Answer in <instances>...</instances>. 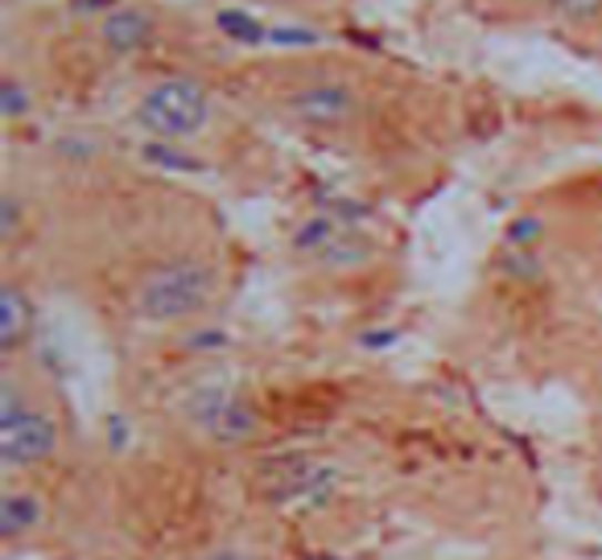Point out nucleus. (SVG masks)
<instances>
[{"label":"nucleus","mask_w":602,"mask_h":560,"mask_svg":"<svg viewBox=\"0 0 602 560\" xmlns=\"http://www.w3.org/2000/svg\"><path fill=\"white\" fill-rule=\"evenodd\" d=\"M38 519H42V503H38V495H30V490H9L0 499V528H4V536L33 532Z\"/></svg>","instance_id":"nucleus-6"},{"label":"nucleus","mask_w":602,"mask_h":560,"mask_svg":"<svg viewBox=\"0 0 602 560\" xmlns=\"http://www.w3.org/2000/svg\"><path fill=\"white\" fill-rule=\"evenodd\" d=\"M289 112H294L302 124L330 129V124H343V120L355 112V95L343 83H309L289 100Z\"/></svg>","instance_id":"nucleus-4"},{"label":"nucleus","mask_w":602,"mask_h":560,"mask_svg":"<svg viewBox=\"0 0 602 560\" xmlns=\"http://www.w3.org/2000/svg\"><path fill=\"white\" fill-rule=\"evenodd\" d=\"M194 425L206 429L220 441H232V437H248L252 432V413L239 400H232L227 391H203L198 404H194Z\"/></svg>","instance_id":"nucleus-5"},{"label":"nucleus","mask_w":602,"mask_h":560,"mask_svg":"<svg viewBox=\"0 0 602 560\" xmlns=\"http://www.w3.org/2000/svg\"><path fill=\"white\" fill-rule=\"evenodd\" d=\"M0 334H4V346H17L25 338V326H30V309H25V297L17 293L13 285H4L0 293Z\"/></svg>","instance_id":"nucleus-7"},{"label":"nucleus","mask_w":602,"mask_h":560,"mask_svg":"<svg viewBox=\"0 0 602 560\" xmlns=\"http://www.w3.org/2000/svg\"><path fill=\"white\" fill-rule=\"evenodd\" d=\"M206 115H211L206 91L198 83H191V79L153 83L145 95H141V108H136V120H141L153 136H165V141L194 136V132L206 124Z\"/></svg>","instance_id":"nucleus-2"},{"label":"nucleus","mask_w":602,"mask_h":560,"mask_svg":"<svg viewBox=\"0 0 602 560\" xmlns=\"http://www.w3.org/2000/svg\"><path fill=\"white\" fill-rule=\"evenodd\" d=\"M59 446V425L45 417V413H33V408H21L13 417H0V461L9 470H25V466H38L54 454Z\"/></svg>","instance_id":"nucleus-3"},{"label":"nucleus","mask_w":602,"mask_h":560,"mask_svg":"<svg viewBox=\"0 0 602 560\" xmlns=\"http://www.w3.org/2000/svg\"><path fill=\"white\" fill-rule=\"evenodd\" d=\"M553 4H558V13H565V17H590L602 0H553Z\"/></svg>","instance_id":"nucleus-9"},{"label":"nucleus","mask_w":602,"mask_h":560,"mask_svg":"<svg viewBox=\"0 0 602 560\" xmlns=\"http://www.w3.org/2000/svg\"><path fill=\"white\" fill-rule=\"evenodd\" d=\"M215 297V268L203 259L162 264L136 285V314L149 322H182L203 314Z\"/></svg>","instance_id":"nucleus-1"},{"label":"nucleus","mask_w":602,"mask_h":560,"mask_svg":"<svg viewBox=\"0 0 602 560\" xmlns=\"http://www.w3.org/2000/svg\"><path fill=\"white\" fill-rule=\"evenodd\" d=\"M108 42L116 45V50H133L141 38H145V17H133V13H120L108 21Z\"/></svg>","instance_id":"nucleus-8"},{"label":"nucleus","mask_w":602,"mask_h":560,"mask_svg":"<svg viewBox=\"0 0 602 560\" xmlns=\"http://www.w3.org/2000/svg\"><path fill=\"white\" fill-rule=\"evenodd\" d=\"M206 560H252V557H244V552H235V548H220V552H211Z\"/></svg>","instance_id":"nucleus-10"}]
</instances>
